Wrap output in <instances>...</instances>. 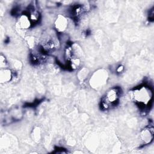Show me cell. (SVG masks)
<instances>
[{
	"label": "cell",
	"mask_w": 154,
	"mask_h": 154,
	"mask_svg": "<svg viewBox=\"0 0 154 154\" xmlns=\"http://www.w3.org/2000/svg\"><path fill=\"white\" fill-rule=\"evenodd\" d=\"M17 24L22 29L29 28L31 25V21L29 19V16L26 14H23L20 15L19 17Z\"/></svg>",
	"instance_id": "cell-4"
},
{
	"label": "cell",
	"mask_w": 154,
	"mask_h": 154,
	"mask_svg": "<svg viewBox=\"0 0 154 154\" xmlns=\"http://www.w3.org/2000/svg\"><path fill=\"white\" fill-rule=\"evenodd\" d=\"M55 26L58 31L59 32L64 31L67 26V19L63 16L59 15L55 20Z\"/></svg>",
	"instance_id": "cell-3"
},
{
	"label": "cell",
	"mask_w": 154,
	"mask_h": 154,
	"mask_svg": "<svg viewBox=\"0 0 154 154\" xmlns=\"http://www.w3.org/2000/svg\"><path fill=\"white\" fill-rule=\"evenodd\" d=\"M0 66H1V69H5L7 67V61L5 60V58L4 57H3L2 55L1 56V60H0Z\"/></svg>",
	"instance_id": "cell-8"
},
{
	"label": "cell",
	"mask_w": 154,
	"mask_h": 154,
	"mask_svg": "<svg viewBox=\"0 0 154 154\" xmlns=\"http://www.w3.org/2000/svg\"><path fill=\"white\" fill-rule=\"evenodd\" d=\"M12 78L11 71L7 68L1 69L0 70V81L1 83H5L10 81Z\"/></svg>",
	"instance_id": "cell-5"
},
{
	"label": "cell",
	"mask_w": 154,
	"mask_h": 154,
	"mask_svg": "<svg viewBox=\"0 0 154 154\" xmlns=\"http://www.w3.org/2000/svg\"><path fill=\"white\" fill-rule=\"evenodd\" d=\"M119 91L116 88L109 90L106 94V100L108 103H114L118 100Z\"/></svg>",
	"instance_id": "cell-2"
},
{
	"label": "cell",
	"mask_w": 154,
	"mask_h": 154,
	"mask_svg": "<svg viewBox=\"0 0 154 154\" xmlns=\"http://www.w3.org/2000/svg\"><path fill=\"white\" fill-rule=\"evenodd\" d=\"M133 95L135 100L143 105H147L151 98L150 91L146 87H141L135 90L133 93Z\"/></svg>",
	"instance_id": "cell-1"
},
{
	"label": "cell",
	"mask_w": 154,
	"mask_h": 154,
	"mask_svg": "<svg viewBox=\"0 0 154 154\" xmlns=\"http://www.w3.org/2000/svg\"><path fill=\"white\" fill-rule=\"evenodd\" d=\"M92 79V84L94 87H97L99 86L102 85L104 84L105 80V76L103 75L100 72L96 73L93 76Z\"/></svg>",
	"instance_id": "cell-6"
},
{
	"label": "cell",
	"mask_w": 154,
	"mask_h": 154,
	"mask_svg": "<svg viewBox=\"0 0 154 154\" xmlns=\"http://www.w3.org/2000/svg\"><path fill=\"white\" fill-rule=\"evenodd\" d=\"M123 70V67L121 66H119V68L117 69V70L118 72H122Z\"/></svg>",
	"instance_id": "cell-9"
},
{
	"label": "cell",
	"mask_w": 154,
	"mask_h": 154,
	"mask_svg": "<svg viewBox=\"0 0 154 154\" xmlns=\"http://www.w3.org/2000/svg\"><path fill=\"white\" fill-rule=\"evenodd\" d=\"M142 140L145 143L150 142L153 138V128H146L144 129L141 134Z\"/></svg>",
	"instance_id": "cell-7"
}]
</instances>
